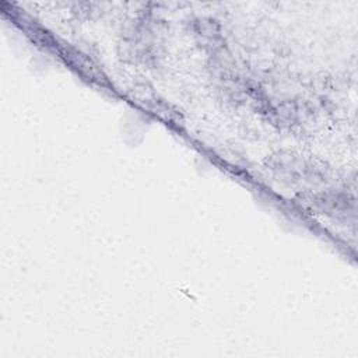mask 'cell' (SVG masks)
Here are the masks:
<instances>
[{
	"instance_id": "cell-1",
	"label": "cell",
	"mask_w": 358,
	"mask_h": 358,
	"mask_svg": "<svg viewBox=\"0 0 358 358\" xmlns=\"http://www.w3.org/2000/svg\"><path fill=\"white\" fill-rule=\"evenodd\" d=\"M267 171L275 180L299 187L301 192L326 187L330 179V168L324 162L289 151H278L266 159Z\"/></svg>"
},
{
	"instance_id": "cell-2",
	"label": "cell",
	"mask_w": 358,
	"mask_h": 358,
	"mask_svg": "<svg viewBox=\"0 0 358 358\" xmlns=\"http://www.w3.org/2000/svg\"><path fill=\"white\" fill-rule=\"evenodd\" d=\"M122 57L136 64L157 63L164 48V32L161 22L143 15L133 20L122 34Z\"/></svg>"
},
{
	"instance_id": "cell-3",
	"label": "cell",
	"mask_w": 358,
	"mask_h": 358,
	"mask_svg": "<svg viewBox=\"0 0 358 358\" xmlns=\"http://www.w3.org/2000/svg\"><path fill=\"white\" fill-rule=\"evenodd\" d=\"M299 197L313 211L334 221L347 224L355 220V199L345 189L326 186L315 190L301 192Z\"/></svg>"
}]
</instances>
